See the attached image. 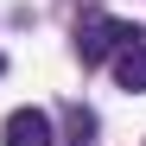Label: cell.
Masks as SVG:
<instances>
[{
    "label": "cell",
    "mask_w": 146,
    "mask_h": 146,
    "mask_svg": "<svg viewBox=\"0 0 146 146\" xmlns=\"http://www.w3.org/2000/svg\"><path fill=\"white\" fill-rule=\"evenodd\" d=\"M127 38H146V32L127 26V19H114V13H83L76 19V57L83 64H108Z\"/></svg>",
    "instance_id": "cell-1"
},
{
    "label": "cell",
    "mask_w": 146,
    "mask_h": 146,
    "mask_svg": "<svg viewBox=\"0 0 146 146\" xmlns=\"http://www.w3.org/2000/svg\"><path fill=\"white\" fill-rule=\"evenodd\" d=\"M0 140L7 146H57V127H51L44 108H13L7 127H0Z\"/></svg>",
    "instance_id": "cell-2"
},
{
    "label": "cell",
    "mask_w": 146,
    "mask_h": 146,
    "mask_svg": "<svg viewBox=\"0 0 146 146\" xmlns=\"http://www.w3.org/2000/svg\"><path fill=\"white\" fill-rule=\"evenodd\" d=\"M114 76H121V89L146 95V38H127V44L114 51Z\"/></svg>",
    "instance_id": "cell-3"
},
{
    "label": "cell",
    "mask_w": 146,
    "mask_h": 146,
    "mask_svg": "<svg viewBox=\"0 0 146 146\" xmlns=\"http://www.w3.org/2000/svg\"><path fill=\"white\" fill-rule=\"evenodd\" d=\"M70 127H76V140H83V133H95V114H89V108H70Z\"/></svg>",
    "instance_id": "cell-4"
}]
</instances>
